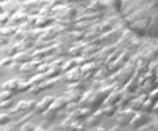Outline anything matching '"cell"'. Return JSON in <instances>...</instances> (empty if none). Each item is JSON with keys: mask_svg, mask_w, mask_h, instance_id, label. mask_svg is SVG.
I'll return each instance as SVG.
<instances>
[{"mask_svg": "<svg viewBox=\"0 0 158 131\" xmlns=\"http://www.w3.org/2000/svg\"><path fill=\"white\" fill-rule=\"evenodd\" d=\"M133 115H135V109H123L122 112H120V115H118V119H117V122H118V125L120 126H123V125H128L130 122H131V119H133Z\"/></svg>", "mask_w": 158, "mask_h": 131, "instance_id": "1", "label": "cell"}, {"mask_svg": "<svg viewBox=\"0 0 158 131\" xmlns=\"http://www.w3.org/2000/svg\"><path fill=\"white\" fill-rule=\"evenodd\" d=\"M149 112H139V114H135L133 115V119H131V126L133 128H139L141 125H144L147 120H149V115H147Z\"/></svg>", "mask_w": 158, "mask_h": 131, "instance_id": "2", "label": "cell"}, {"mask_svg": "<svg viewBox=\"0 0 158 131\" xmlns=\"http://www.w3.org/2000/svg\"><path fill=\"white\" fill-rule=\"evenodd\" d=\"M77 16V10L76 8H70V6H65L60 13H59V18L65 19V21H73Z\"/></svg>", "mask_w": 158, "mask_h": 131, "instance_id": "3", "label": "cell"}, {"mask_svg": "<svg viewBox=\"0 0 158 131\" xmlns=\"http://www.w3.org/2000/svg\"><path fill=\"white\" fill-rule=\"evenodd\" d=\"M109 6V3L106 2V0H94L90 5H87V11H104Z\"/></svg>", "mask_w": 158, "mask_h": 131, "instance_id": "4", "label": "cell"}, {"mask_svg": "<svg viewBox=\"0 0 158 131\" xmlns=\"http://www.w3.org/2000/svg\"><path fill=\"white\" fill-rule=\"evenodd\" d=\"M52 101H54V98H52V96H46V98H43L41 101H40V103L36 104L35 112H36V114H43L44 111H48V109L51 108Z\"/></svg>", "mask_w": 158, "mask_h": 131, "instance_id": "5", "label": "cell"}, {"mask_svg": "<svg viewBox=\"0 0 158 131\" xmlns=\"http://www.w3.org/2000/svg\"><path fill=\"white\" fill-rule=\"evenodd\" d=\"M81 68H71L67 71V74H65V81H70V82H77L79 79H81Z\"/></svg>", "mask_w": 158, "mask_h": 131, "instance_id": "6", "label": "cell"}, {"mask_svg": "<svg viewBox=\"0 0 158 131\" xmlns=\"http://www.w3.org/2000/svg\"><path fill=\"white\" fill-rule=\"evenodd\" d=\"M67 104H68V100L65 98V96H60V98H57V100L52 101V104H51V108H49V109L59 112V111H62V109L67 108Z\"/></svg>", "mask_w": 158, "mask_h": 131, "instance_id": "7", "label": "cell"}, {"mask_svg": "<svg viewBox=\"0 0 158 131\" xmlns=\"http://www.w3.org/2000/svg\"><path fill=\"white\" fill-rule=\"evenodd\" d=\"M120 98H122V92L112 90L111 93H109V96L104 100V101H106V104H104V106H112V104H117L118 101H120Z\"/></svg>", "mask_w": 158, "mask_h": 131, "instance_id": "8", "label": "cell"}, {"mask_svg": "<svg viewBox=\"0 0 158 131\" xmlns=\"http://www.w3.org/2000/svg\"><path fill=\"white\" fill-rule=\"evenodd\" d=\"M118 47H117V44H114V46H106V47H103V49H100L98 52H97V59L98 60H103V59H106L108 55H111L114 51H117Z\"/></svg>", "mask_w": 158, "mask_h": 131, "instance_id": "9", "label": "cell"}, {"mask_svg": "<svg viewBox=\"0 0 158 131\" xmlns=\"http://www.w3.org/2000/svg\"><path fill=\"white\" fill-rule=\"evenodd\" d=\"M92 112V108L85 106V108H81V109H76L74 114H73V119L74 120H82L85 117H89V114Z\"/></svg>", "mask_w": 158, "mask_h": 131, "instance_id": "10", "label": "cell"}, {"mask_svg": "<svg viewBox=\"0 0 158 131\" xmlns=\"http://www.w3.org/2000/svg\"><path fill=\"white\" fill-rule=\"evenodd\" d=\"M57 33H59V27H48V30L41 35V40L51 41V40H54V38H57Z\"/></svg>", "mask_w": 158, "mask_h": 131, "instance_id": "11", "label": "cell"}, {"mask_svg": "<svg viewBox=\"0 0 158 131\" xmlns=\"http://www.w3.org/2000/svg\"><path fill=\"white\" fill-rule=\"evenodd\" d=\"M94 93H95V90H94V88H90V90H87L85 93L82 95L81 101H79V104H81V108L90 106V101H92V98H94Z\"/></svg>", "mask_w": 158, "mask_h": 131, "instance_id": "12", "label": "cell"}, {"mask_svg": "<svg viewBox=\"0 0 158 131\" xmlns=\"http://www.w3.org/2000/svg\"><path fill=\"white\" fill-rule=\"evenodd\" d=\"M57 57H63V55H70V44H65V43H60L59 46H56V52Z\"/></svg>", "mask_w": 158, "mask_h": 131, "instance_id": "13", "label": "cell"}, {"mask_svg": "<svg viewBox=\"0 0 158 131\" xmlns=\"http://www.w3.org/2000/svg\"><path fill=\"white\" fill-rule=\"evenodd\" d=\"M131 38H133V32H123L122 35H120V40L117 41V47H122V46H125V44H128L130 41H131Z\"/></svg>", "mask_w": 158, "mask_h": 131, "instance_id": "14", "label": "cell"}, {"mask_svg": "<svg viewBox=\"0 0 158 131\" xmlns=\"http://www.w3.org/2000/svg\"><path fill=\"white\" fill-rule=\"evenodd\" d=\"M85 44L77 43V46H70V57H81Z\"/></svg>", "mask_w": 158, "mask_h": 131, "instance_id": "15", "label": "cell"}, {"mask_svg": "<svg viewBox=\"0 0 158 131\" xmlns=\"http://www.w3.org/2000/svg\"><path fill=\"white\" fill-rule=\"evenodd\" d=\"M33 57H32V54H29V52H19V54H16L15 55V62H18V63H25V62H30Z\"/></svg>", "mask_w": 158, "mask_h": 131, "instance_id": "16", "label": "cell"}, {"mask_svg": "<svg viewBox=\"0 0 158 131\" xmlns=\"http://www.w3.org/2000/svg\"><path fill=\"white\" fill-rule=\"evenodd\" d=\"M138 87H139V82H138V77H136V76H133V79H130V81L125 84L127 92H135V93H136Z\"/></svg>", "mask_w": 158, "mask_h": 131, "instance_id": "17", "label": "cell"}, {"mask_svg": "<svg viewBox=\"0 0 158 131\" xmlns=\"http://www.w3.org/2000/svg\"><path fill=\"white\" fill-rule=\"evenodd\" d=\"M63 79V77H62ZM60 77H49V79H46L44 82H43V88H52V87H56V85H59L60 84Z\"/></svg>", "mask_w": 158, "mask_h": 131, "instance_id": "18", "label": "cell"}, {"mask_svg": "<svg viewBox=\"0 0 158 131\" xmlns=\"http://www.w3.org/2000/svg\"><path fill=\"white\" fill-rule=\"evenodd\" d=\"M22 6L25 8V10H32V13H38L36 11V8L38 6H41V5H40V2H38V0H33V2H30V0H25V2L22 3Z\"/></svg>", "mask_w": 158, "mask_h": 131, "instance_id": "19", "label": "cell"}, {"mask_svg": "<svg viewBox=\"0 0 158 131\" xmlns=\"http://www.w3.org/2000/svg\"><path fill=\"white\" fill-rule=\"evenodd\" d=\"M52 21H54V18H48V16H44V18H38V21H36V24H35V27H38V29L48 27L49 24H52Z\"/></svg>", "mask_w": 158, "mask_h": 131, "instance_id": "20", "label": "cell"}, {"mask_svg": "<svg viewBox=\"0 0 158 131\" xmlns=\"http://www.w3.org/2000/svg\"><path fill=\"white\" fill-rule=\"evenodd\" d=\"M141 44H142L141 38H133V40L128 43V51H130V52H136V51L141 47Z\"/></svg>", "mask_w": 158, "mask_h": 131, "instance_id": "21", "label": "cell"}, {"mask_svg": "<svg viewBox=\"0 0 158 131\" xmlns=\"http://www.w3.org/2000/svg\"><path fill=\"white\" fill-rule=\"evenodd\" d=\"M82 38H85V32L82 30H73L70 33V41H81Z\"/></svg>", "mask_w": 158, "mask_h": 131, "instance_id": "22", "label": "cell"}, {"mask_svg": "<svg viewBox=\"0 0 158 131\" xmlns=\"http://www.w3.org/2000/svg\"><path fill=\"white\" fill-rule=\"evenodd\" d=\"M43 117H44V120H46V122H52V120H56L57 117H59V114H57V111L48 109V111H44Z\"/></svg>", "mask_w": 158, "mask_h": 131, "instance_id": "23", "label": "cell"}, {"mask_svg": "<svg viewBox=\"0 0 158 131\" xmlns=\"http://www.w3.org/2000/svg\"><path fill=\"white\" fill-rule=\"evenodd\" d=\"M158 57V49H149L147 52H146V55H144V60H146L147 63H150L153 59H156Z\"/></svg>", "mask_w": 158, "mask_h": 131, "instance_id": "24", "label": "cell"}, {"mask_svg": "<svg viewBox=\"0 0 158 131\" xmlns=\"http://www.w3.org/2000/svg\"><path fill=\"white\" fill-rule=\"evenodd\" d=\"M46 79H48V76H46V73H43V71H41V73H38V74H35V76L32 77L30 81H32L33 84H43V82H44Z\"/></svg>", "mask_w": 158, "mask_h": 131, "instance_id": "25", "label": "cell"}, {"mask_svg": "<svg viewBox=\"0 0 158 131\" xmlns=\"http://www.w3.org/2000/svg\"><path fill=\"white\" fill-rule=\"evenodd\" d=\"M3 88L5 90H11V92H18V88H19V82L18 81H8L6 84H3Z\"/></svg>", "mask_w": 158, "mask_h": 131, "instance_id": "26", "label": "cell"}, {"mask_svg": "<svg viewBox=\"0 0 158 131\" xmlns=\"http://www.w3.org/2000/svg\"><path fill=\"white\" fill-rule=\"evenodd\" d=\"M98 123H100V117H97V115H92L85 120V126H89V128H95Z\"/></svg>", "mask_w": 158, "mask_h": 131, "instance_id": "27", "label": "cell"}, {"mask_svg": "<svg viewBox=\"0 0 158 131\" xmlns=\"http://www.w3.org/2000/svg\"><path fill=\"white\" fill-rule=\"evenodd\" d=\"M29 16H27V13H16L15 16H13V22L15 24H19V22H24V21H27Z\"/></svg>", "mask_w": 158, "mask_h": 131, "instance_id": "28", "label": "cell"}, {"mask_svg": "<svg viewBox=\"0 0 158 131\" xmlns=\"http://www.w3.org/2000/svg\"><path fill=\"white\" fill-rule=\"evenodd\" d=\"M153 104H155V101L150 100V98H147L146 101H144V104H142V111L144 112H152L153 111Z\"/></svg>", "mask_w": 158, "mask_h": 131, "instance_id": "29", "label": "cell"}, {"mask_svg": "<svg viewBox=\"0 0 158 131\" xmlns=\"http://www.w3.org/2000/svg\"><path fill=\"white\" fill-rule=\"evenodd\" d=\"M18 32V27L16 25H11V27H2V35H6V36H11V35H15Z\"/></svg>", "mask_w": 158, "mask_h": 131, "instance_id": "30", "label": "cell"}, {"mask_svg": "<svg viewBox=\"0 0 158 131\" xmlns=\"http://www.w3.org/2000/svg\"><path fill=\"white\" fill-rule=\"evenodd\" d=\"M74 65H77V59H76V57H73V60L65 62V63H63V67H62V71H68V70L74 68Z\"/></svg>", "mask_w": 158, "mask_h": 131, "instance_id": "31", "label": "cell"}, {"mask_svg": "<svg viewBox=\"0 0 158 131\" xmlns=\"http://www.w3.org/2000/svg\"><path fill=\"white\" fill-rule=\"evenodd\" d=\"M115 111H117V106H115V104H112V106H104L103 114L106 115V117H112V115L115 114Z\"/></svg>", "mask_w": 158, "mask_h": 131, "instance_id": "32", "label": "cell"}, {"mask_svg": "<svg viewBox=\"0 0 158 131\" xmlns=\"http://www.w3.org/2000/svg\"><path fill=\"white\" fill-rule=\"evenodd\" d=\"M60 71H62V68H56V67H51L48 71H46V76H48V79L49 77H56V76H59L60 74Z\"/></svg>", "mask_w": 158, "mask_h": 131, "instance_id": "33", "label": "cell"}, {"mask_svg": "<svg viewBox=\"0 0 158 131\" xmlns=\"http://www.w3.org/2000/svg\"><path fill=\"white\" fill-rule=\"evenodd\" d=\"M89 25H90V24H89L87 21H84V22L79 21V22L74 24V30H82V32H85V30L89 29Z\"/></svg>", "mask_w": 158, "mask_h": 131, "instance_id": "34", "label": "cell"}, {"mask_svg": "<svg viewBox=\"0 0 158 131\" xmlns=\"http://www.w3.org/2000/svg\"><path fill=\"white\" fill-rule=\"evenodd\" d=\"M106 74H109L108 70H106V67H104V68H98V70L95 71V77H94V79H101V81H103V77L106 76Z\"/></svg>", "mask_w": 158, "mask_h": 131, "instance_id": "35", "label": "cell"}, {"mask_svg": "<svg viewBox=\"0 0 158 131\" xmlns=\"http://www.w3.org/2000/svg\"><path fill=\"white\" fill-rule=\"evenodd\" d=\"M32 85H33L32 81H29V82H19V88H18V92H27V90L32 88Z\"/></svg>", "mask_w": 158, "mask_h": 131, "instance_id": "36", "label": "cell"}, {"mask_svg": "<svg viewBox=\"0 0 158 131\" xmlns=\"http://www.w3.org/2000/svg\"><path fill=\"white\" fill-rule=\"evenodd\" d=\"M128 59H130V51H123L122 54L117 57V62L120 63V65H123V63H125V62H127Z\"/></svg>", "mask_w": 158, "mask_h": 131, "instance_id": "37", "label": "cell"}, {"mask_svg": "<svg viewBox=\"0 0 158 131\" xmlns=\"http://www.w3.org/2000/svg\"><path fill=\"white\" fill-rule=\"evenodd\" d=\"M97 36H100V33L98 32H95V30H92V32H89V33H85V40L90 43V41H94Z\"/></svg>", "mask_w": 158, "mask_h": 131, "instance_id": "38", "label": "cell"}, {"mask_svg": "<svg viewBox=\"0 0 158 131\" xmlns=\"http://www.w3.org/2000/svg\"><path fill=\"white\" fill-rule=\"evenodd\" d=\"M25 35H27V32H25L24 29H21V30H18L16 33H15V38L18 41H24V38H25Z\"/></svg>", "mask_w": 158, "mask_h": 131, "instance_id": "39", "label": "cell"}, {"mask_svg": "<svg viewBox=\"0 0 158 131\" xmlns=\"http://www.w3.org/2000/svg\"><path fill=\"white\" fill-rule=\"evenodd\" d=\"M41 90H43V85H40V84H33V85H32V88H30L29 92H30L32 95H38Z\"/></svg>", "mask_w": 158, "mask_h": 131, "instance_id": "40", "label": "cell"}, {"mask_svg": "<svg viewBox=\"0 0 158 131\" xmlns=\"http://www.w3.org/2000/svg\"><path fill=\"white\" fill-rule=\"evenodd\" d=\"M149 98H150V100H153V101H158V85H156V87H153V88L150 90Z\"/></svg>", "mask_w": 158, "mask_h": 131, "instance_id": "41", "label": "cell"}, {"mask_svg": "<svg viewBox=\"0 0 158 131\" xmlns=\"http://www.w3.org/2000/svg\"><path fill=\"white\" fill-rule=\"evenodd\" d=\"M65 109H67L68 112H74L77 109V103L76 101H68V104H67V108H65Z\"/></svg>", "mask_w": 158, "mask_h": 131, "instance_id": "42", "label": "cell"}, {"mask_svg": "<svg viewBox=\"0 0 158 131\" xmlns=\"http://www.w3.org/2000/svg\"><path fill=\"white\" fill-rule=\"evenodd\" d=\"M13 93H15V92H11V90H5V88H3V92H2V101H3V100H10V98L13 96Z\"/></svg>", "mask_w": 158, "mask_h": 131, "instance_id": "43", "label": "cell"}, {"mask_svg": "<svg viewBox=\"0 0 158 131\" xmlns=\"http://www.w3.org/2000/svg\"><path fill=\"white\" fill-rule=\"evenodd\" d=\"M19 129H21V131H30V129H35V126H33L32 123H22Z\"/></svg>", "mask_w": 158, "mask_h": 131, "instance_id": "44", "label": "cell"}, {"mask_svg": "<svg viewBox=\"0 0 158 131\" xmlns=\"http://www.w3.org/2000/svg\"><path fill=\"white\" fill-rule=\"evenodd\" d=\"M10 117H11L10 112H8V114H5V112L2 114V117H0V122H2V125H6V123L10 122Z\"/></svg>", "mask_w": 158, "mask_h": 131, "instance_id": "45", "label": "cell"}, {"mask_svg": "<svg viewBox=\"0 0 158 131\" xmlns=\"http://www.w3.org/2000/svg\"><path fill=\"white\" fill-rule=\"evenodd\" d=\"M0 21H2V25H5L8 21H10V14H8V13H2V18H0Z\"/></svg>", "mask_w": 158, "mask_h": 131, "instance_id": "46", "label": "cell"}, {"mask_svg": "<svg viewBox=\"0 0 158 131\" xmlns=\"http://www.w3.org/2000/svg\"><path fill=\"white\" fill-rule=\"evenodd\" d=\"M8 65H11V59H2V70H5V67H8Z\"/></svg>", "mask_w": 158, "mask_h": 131, "instance_id": "47", "label": "cell"}, {"mask_svg": "<svg viewBox=\"0 0 158 131\" xmlns=\"http://www.w3.org/2000/svg\"><path fill=\"white\" fill-rule=\"evenodd\" d=\"M139 129H155V125H153V123H149V125L144 123V125L139 126Z\"/></svg>", "mask_w": 158, "mask_h": 131, "instance_id": "48", "label": "cell"}, {"mask_svg": "<svg viewBox=\"0 0 158 131\" xmlns=\"http://www.w3.org/2000/svg\"><path fill=\"white\" fill-rule=\"evenodd\" d=\"M0 106H2V109L5 111L6 108H10V106H11V101H10V100H3V101H2V104H0Z\"/></svg>", "mask_w": 158, "mask_h": 131, "instance_id": "49", "label": "cell"}, {"mask_svg": "<svg viewBox=\"0 0 158 131\" xmlns=\"http://www.w3.org/2000/svg\"><path fill=\"white\" fill-rule=\"evenodd\" d=\"M8 43H10V36L2 35V46H5V44H8Z\"/></svg>", "mask_w": 158, "mask_h": 131, "instance_id": "50", "label": "cell"}, {"mask_svg": "<svg viewBox=\"0 0 158 131\" xmlns=\"http://www.w3.org/2000/svg\"><path fill=\"white\" fill-rule=\"evenodd\" d=\"M94 115H97V117H101V115H104V114H103V109H98V111H95V112H94Z\"/></svg>", "mask_w": 158, "mask_h": 131, "instance_id": "51", "label": "cell"}, {"mask_svg": "<svg viewBox=\"0 0 158 131\" xmlns=\"http://www.w3.org/2000/svg\"><path fill=\"white\" fill-rule=\"evenodd\" d=\"M152 112H158V103L153 104V111H152Z\"/></svg>", "mask_w": 158, "mask_h": 131, "instance_id": "52", "label": "cell"}, {"mask_svg": "<svg viewBox=\"0 0 158 131\" xmlns=\"http://www.w3.org/2000/svg\"><path fill=\"white\" fill-rule=\"evenodd\" d=\"M2 2H8V0H2Z\"/></svg>", "mask_w": 158, "mask_h": 131, "instance_id": "53", "label": "cell"}, {"mask_svg": "<svg viewBox=\"0 0 158 131\" xmlns=\"http://www.w3.org/2000/svg\"><path fill=\"white\" fill-rule=\"evenodd\" d=\"M24 2H25V0H24Z\"/></svg>", "mask_w": 158, "mask_h": 131, "instance_id": "54", "label": "cell"}, {"mask_svg": "<svg viewBox=\"0 0 158 131\" xmlns=\"http://www.w3.org/2000/svg\"><path fill=\"white\" fill-rule=\"evenodd\" d=\"M156 82H158V81H156Z\"/></svg>", "mask_w": 158, "mask_h": 131, "instance_id": "55", "label": "cell"}]
</instances>
